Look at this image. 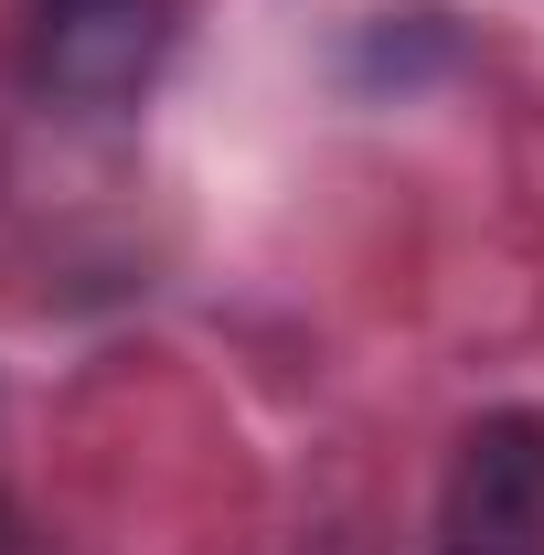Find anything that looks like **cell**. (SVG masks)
<instances>
[{"label":"cell","instance_id":"1","mask_svg":"<svg viewBox=\"0 0 544 555\" xmlns=\"http://www.w3.org/2000/svg\"><path fill=\"white\" fill-rule=\"evenodd\" d=\"M182 33V0H33V86L65 107H129Z\"/></svg>","mask_w":544,"mask_h":555},{"label":"cell","instance_id":"2","mask_svg":"<svg viewBox=\"0 0 544 555\" xmlns=\"http://www.w3.org/2000/svg\"><path fill=\"white\" fill-rule=\"evenodd\" d=\"M438 555H544V416H480L449 470Z\"/></svg>","mask_w":544,"mask_h":555}]
</instances>
